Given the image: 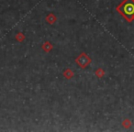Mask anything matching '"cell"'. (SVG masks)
<instances>
[{
  "mask_svg": "<svg viewBox=\"0 0 134 132\" xmlns=\"http://www.w3.org/2000/svg\"><path fill=\"white\" fill-rule=\"evenodd\" d=\"M96 74H97V77H99V78H100V77H102L103 75H104V71H103L102 69H100V68H99V69L97 70V72H96Z\"/></svg>",
  "mask_w": 134,
  "mask_h": 132,
  "instance_id": "7",
  "label": "cell"
},
{
  "mask_svg": "<svg viewBox=\"0 0 134 132\" xmlns=\"http://www.w3.org/2000/svg\"><path fill=\"white\" fill-rule=\"evenodd\" d=\"M76 62L81 68H86V66L91 62V58L88 57L85 52H83V53H81L80 56L76 59Z\"/></svg>",
  "mask_w": 134,
  "mask_h": 132,
  "instance_id": "2",
  "label": "cell"
},
{
  "mask_svg": "<svg viewBox=\"0 0 134 132\" xmlns=\"http://www.w3.org/2000/svg\"><path fill=\"white\" fill-rule=\"evenodd\" d=\"M122 126L124 127V128H130V126H131V123H130V119H128V118L124 119V121L122 122Z\"/></svg>",
  "mask_w": 134,
  "mask_h": 132,
  "instance_id": "5",
  "label": "cell"
},
{
  "mask_svg": "<svg viewBox=\"0 0 134 132\" xmlns=\"http://www.w3.org/2000/svg\"><path fill=\"white\" fill-rule=\"evenodd\" d=\"M42 49L45 50V51H47V52H48V51H50V50L52 49V44H51V43L46 42V43H45V44L42 46Z\"/></svg>",
  "mask_w": 134,
  "mask_h": 132,
  "instance_id": "4",
  "label": "cell"
},
{
  "mask_svg": "<svg viewBox=\"0 0 134 132\" xmlns=\"http://www.w3.org/2000/svg\"><path fill=\"white\" fill-rule=\"evenodd\" d=\"M46 20L48 21L50 24H53L54 22H55V20H56V19H55V17H54V15L53 14H50V15H48L47 16V19H46Z\"/></svg>",
  "mask_w": 134,
  "mask_h": 132,
  "instance_id": "3",
  "label": "cell"
},
{
  "mask_svg": "<svg viewBox=\"0 0 134 132\" xmlns=\"http://www.w3.org/2000/svg\"><path fill=\"white\" fill-rule=\"evenodd\" d=\"M63 75H64V77H66V78L70 79L71 77L74 76V73H72V72L70 71L69 69H68V70H66L64 73H63Z\"/></svg>",
  "mask_w": 134,
  "mask_h": 132,
  "instance_id": "6",
  "label": "cell"
},
{
  "mask_svg": "<svg viewBox=\"0 0 134 132\" xmlns=\"http://www.w3.org/2000/svg\"><path fill=\"white\" fill-rule=\"evenodd\" d=\"M24 35L23 34H21V33H19L17 36H16V39H18L19 41H24Z\"/></svg>",
  "mask_w": 134,
  "mask_h": 132,
  "instance_id": "8",
  "label": "cell"
},
{
  "mask_svg": "<svg viewBox=\"0 0 134 132\" xmlns=\"http://www.w3.org/2000/svg\"><path fill=\"white\" fill-rule=\"evenodd\" d=\"M116 10L128 22L134 20V0H123L116 8Z\"/></svg>",
  "mask_w": 134,
  "mask_h": 132,
  "instance_id": "1",
  "label": "cell"
}]
</instances>
